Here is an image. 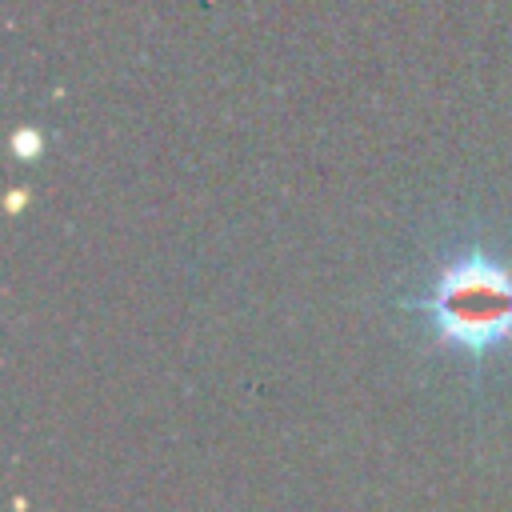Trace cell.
<instances>
[{
	"mask_svg": "<svg viewBox=\"0 0 512 512\" xmlns=\"http://www.w3.org/2000/svg\"><path fill=\"white\" fill-rule=\"evenodd\" d=\"M412 308L444 348L484 360L512 344V268L500 256L468 252L448 260Z\"/></svg>",
	"mask_w": 512,
	"mask_h": 512,
	"instance_id": "1",
	"label": "cell"
}]
</instances>
